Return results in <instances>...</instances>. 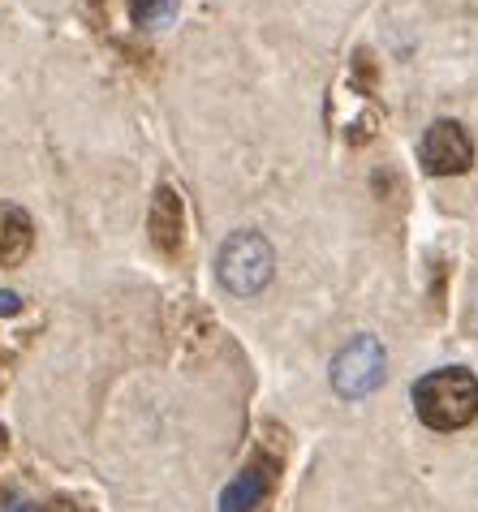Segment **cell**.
Masks as SVG:
<instances>
[{
  "label": "cell",
  "mask_w": 478,
  "mask_h": 512,
  "mask_svg": "<svg viewBox=\"0 0 478 512\" xmlns=\"http://www.w3.org/2000/svg\"><path fill=\"white\" fill-rule=\"evenodd\" d=\"M414 414L431 431H461L478 418V379L466 366H444L414 383Z\"/></svg>",
  "instance_id": "6da1fadb"
},
{
  "label": "cell",
  "mask_w": 478,
  "mask_h": 512,
  "mask_svg": "<svg viewBox=\"0 0 478 512\" xmlns=\"http://www.w3.org/2000/svg\"><path fill=\"white\" fill-rule=\"evenodd\" d=\"M216 267H220V284L237 297H255L272 284V272H276V250L272 241L255 229H242L233 233L229 241L220 246L216 254Z\"/></svg>",
  "instance_id": "7a4b0ae2"
},
{
  "label": "cell",
  "mask_w": 478,
  "mask_h": 512,
  "mask_svg": "<svg viewBox=\"0 0 478 512\" xmlns=\"http://www.w3.org/2000/svg\"><path fill=\"white\" fill-rule=\"evenodd\" d=\"M384 345L375 336H354L349 345L332 358V388L345 396V401H358V396L375 392L384 383Z\"/></svg>",
  "instance_id": "3957f363"
},
{
  "label": "cell",
  "mask_w": 478,
  "mask_h": 512,
  "mask_svg": "<svg viewBox=\"0 0 478 512\" xmlns=\"http://www.w3.org/2000/svg\"><path fill=\"white\" fill-rule=\"evenodd\" d=\"M418 160L431 177H457L474 164V142L457 121H431L418 142Z\"/></svg>",
  "instance_id": "277c9868"
},
{
  "label": "cell",
  "mask_w": 478,
  "mask_h": 512,
  "mask_svg": "<svg viewBox=\"0 0 478 512\" xmlns=\"http://www.w3.org/2000/svg\"><path fill=\"white\" fill-rule=\"evenodd\" d=\"M272 482H276V465L272 461H250L242 474L220 491V512H255L267 500Z\"/></svg>",
  "instance_id": "5b68a950"
},
{
  "label": "cell",
  "mask_w": 478,
  "mask_h": 512,
  "mask_svg": "<svg viewBox=\"0 0 478 512\" xmlns=\"http://www.w3.org/2000/svg\"><path fill=\"white\" fill-rule=\"evenodd\" d=\"M35 246V224L18 203H0V267H18Z\"/></svg>",
  "instance_id": "8992f818"
},
{
  "label": "cell",
  "mask_w": 478,
  "mask_h": 512,
  "mask_svg": "<svg viewBox=\"0 0 478 512\" xmlns=\"http://www.w3.org/2000/svg\"><path fill=\"white\" fill-rule=\"evenodd\" d=\"M160 203H156V220H151V229H156V246L164 250H177V194L173 190H160L156 194Z\"/></svg>",
  "instance_id": "52a82bcc"
},
{
  "label": "cell",
  "mask_w": 478,
  "mask_h": 512,
  "mask_svg": "<svg viewBox=\"0 0 478 512\" xmlns=\"http://www.w3.org/2000/svg\"><path fill=\"white\" fill-rule=\"evenodd\" d=\"M173 9H177V0H138L134 13H138V22L143 26H164L168 18H173Z\"/></svg>",
  "instance_id": "ba28073f"
},
{
  "label": "cell",
  "mask_w": 478,
  "mask_h": 512,
  "mask_svg": "<svg viewBox=\"0 0 478 512\" xmlns=\"http://www.w3.org/2000/svg\"><path fill=\"white\" fill-rule=\"evenodd\" d=\"M39 512H87V508H78V504H69V500H56V504L39 508Z\"/></svg>",
  "instance_id": "9c48e42d"
},
{
  "label": "cell",
  "mask_w": 478,
  "mask_h": 512,
  "mask_svg": "<svg viewBox=\"0 0 478 512\" xmlns=\"http://www.w3.org/2000/svg\"><path fill=\"white\" fill-rule=\"evenodd\" d=\"M13 310H18V297H13V293H0V315H13Z\"/></svg>",
  "instance_id": "30bf717a"
},
{
  "label": "cell",
  "mask_w": 478,
  "mask_h": 512,
  "mask_svg": "<svg viewBox=\"0 0 478 512\" xmlns=\"http://www.w3.org/2000/svg\"><path fill=\"white\" fill-rule=\"evenodd\" d=\"M5 512H39V508H35V504H26V500H9Z\"/></svg>",
  "instance_id": "8fae6325"
}]
</instances>
